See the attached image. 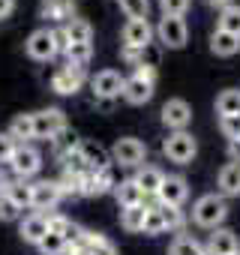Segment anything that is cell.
<instances>
[{
  "mask_svg": "<svg viewBox=\"0 0 240 255\" xmlns=\"http://www.w3.org/2000/svg\"><path fill=\"white\" fill-rule=\"evenodd\" d=\"M153 87H156V66L141 63V66L123 81V93H120V96H123L129 105H144V102H150Z\"/></svg>",
  "mask_w": 240,
  "mask_h": 255,
  "instance_id": "6da1fadb",
  "label": "cell"
},
{
  "mask_svg": "<svg viewBox=\"0 0 240 255\" xmlns=\"http://www.w3.org/2000/svg\"><path fill=\"white\" fill-rule=\"evenodd\" d=\"M225 216H228V204H225V198H222L219 192L201 195V198L192 204V222L201 225V228H213V231H216V228H222Z\"/></svg>",
  "mask_w": 240,
  "mask_h": 255,
  "instance_id": "7a4b0ae2",
  "label": "cell"
},
{
  "mask_svg": "<svg viewBox=\"0 0 240 255\" xmlns=\"http://www.w3.org/2000/svg\"><path fill=\"white\" fill-rule=\"evenodd\" d=\"M162 153H165L171 162L186 165V162L195 159V153H198V141L192 138V132H171V135L162 141Z\"/></svg>",
  "mask_w": 240,
  "mask_h": 255,
  "instance_id": "3957f363",
  "label": "cell"
},
{
  "mask_svg": "<svg viewBox=\"0 0 240 255\" xmlns=\"http://www.w3.org/2000/svg\"><path fill=\"white\" fill-rule=\"evenodd\" d=\"M9 168H12V174L18 180H27V177H33L42 168V153L33 144H18L15 153H12V159H9Z\"/></svg>",
  "mask_w": 240,
  "mask_h": 255,
  "instance_id": "277c9868",
  "label": "cell"
},
{
  "mask_svg": "<svg viewBox=\"0 0 240 255\" xmlns=\"http://www.w3.org/2000/svg\"><path fill=\"white\" fill-rule=\"evenodd\" d=\"M156 36L165 48H183L186 39H189V30H186V21L183 18H174V15H162L159 24H156Z\"/></svg>",
  "mask_w": 240,
  "mask_h": 255,
  "instance_id": "5b68a950",
  "label": "cell"
},
{
  "mask_svg": "<svg viewBox=\"0 0 240 255\" xmlns=\"http://www.w3.org/2000/svg\"><path fill=\"white\" fill-rule=\"evenodd\" d=\"M81 84H84V66H75V63H66L51 75V90L57 96H72L81 90Z\"/></svg>",
  "mask_w": 240,
  "mask_h": 255,
  "instance_id": "8992f818",
  "label": "cell"
},
{
  "mask_svg": "<svg viewBox=\"0 0 240 255\" xmlns=\"http://www.w3.org/2000/svg\"><path fill=\"white\" fill-rule=\"evenodd\" d=\"M33 129H36V138L51 141L57 132H63V129H66V114H63L60 108L36 111V114H33Z\"/></svg>",
  "mask_w": 240,
  "mask_h": 255,
  "instance_id": "52a82bcc",
  "label": "cell"
},
{
  "mask_svg": "<svg viewBox=\"0 0 240 255\" xmlns=\"http://www.w3.org/2000/svg\"><path fill=\"white\" fill-rule=\"evenodd\" d=\"M111 156H114V162H120V165L135 168V165L144 162V156H147V144L138 141V138H117Z\"/></svg>",
  "mask_w": 240,
  "mask_h": 255,
  "instance_id": "ba28073f",
  "label": "cell"
},
{
  "mask_svg": "<svg viewBox=\"0 0 240 255\" xmlns=\"http://www.w3.org/2000/svg\"><path fill=\"white\" fill-rule=\"evenodd\" d=\"M123 75L114 72V69H102L90 78V87H93V96L96 99H117L120 93H123Z\"/></svg>",
  "mask_w": 240,
  "mask_h": 255,
  "instance_id": "9c48e42d",
  "label": "cell"
},
{
  "mask_svg": "<svg viewBox=\"0 0 240 255\" xmlns=\"http://www.w3.org/2000/svg\"><path fill=\"white\" fill-rule=\"evenodd\" d=\"M162 123L171 132H186V126L192 123V108L186 99H168L162 105Z\"/></svg>",
  "mask_w": 240,
  "mask_h": 255,
  "instance_id": "30bf717a",
  "label": "cell"
},
{
  "mask_svg": "<svg viewBox=\"0 0 240 255\" xmlns=\"http://www.w3.org/2000/svg\"><path fill=\"white\" fill-rule=\"evenodd\" d=\"M153 27L147 18H129L126 27H123V45L126 48H138V51H147L150 39H153Z\"/></svg>",
  "mask_w": 240,
  "mask_h": 255,
  "instance_id": "8fae6325",
  "label": "cell"
},
{
  "mask_svg": "<svg viewBox=\"0 0 240 255\" xmlns=\"http://www.w3.org/2000/svg\"><path fill=\"white\" fill-rule=\"evenodd\" d=\"M24 48H27V54H30L33 60H51V57L57 54V48H54V33H51L48 27L33 30V33L27 36Z\"/></svg>",
  "mask_w": 240,
  "mask_h": 255,
  "instance_id": "7c38bea8",
  "label": "cell"
},
{
  "mask_svg": "<svg viewBox=\"0 0 240 255\" xmlns=\"http://www.w3.org/2000/svg\"><path fill=\"white\" fill-rule=\"evenodd\" d=\"M186 195H189L186 177H180V174H168V177L162 180L159 192H156V201H159V204H171V207H180V204L186 201Z\"/></svg>",
  "mask_w": 240,
  "mask_h": 255,
  "instance_id": "4fadbf2b",
  "label": "cell"
},
{
  "mask_svg": "<svg viewBox=\"0 0 240 255\" xmlns=\"http://www.w3.org/2000/svg\"><path fill=\"white\" fill-rule=\"evenodd\" d=\"M63 198V192H60V183L57 180H39V183H33V210L36 213H42V210H54V204Z\"/></svg>",
  "mask_w": 240,
  "mask_h": 255,
  "instance_id": "5bb4252c",
  "label": "cell"
},
{
  "mask_svg": "<svg viewBox=\"0 0 240 255\" xmlns=\"http://www.w3.org/2000/svg\"><path fill=\"white\" fill-rule=\"evenodd\" d=\"M240 252V243H237V234L228 231V228H216L207 240V255H237Z\"/></svg>",
  "mask_w": 240,
  "mask_h": 255,
  "instance_id": "9a60e30c",
  "label": "cell"
},
{
  "mask_svg": "<svg viewBox=\"0 0 240 255\" xmlns=\"http://www.w3.org/2000/svg\"><path fill=\"white\" fill-rule=\"evenodd\" d=\"M39 15L48 21H72L75 18V0H42L39 3Z\"/></svg>",
  "mask_w": 240,
  "mask_h": 255,
  "instance_id": "2e32d148",
  "label": "cell"
},
{
  "mask_svg": "<svg viewBox=\"0 0 240 255\" xmlns=\"http://www.w3.org/2000/svg\"><path fill=\"white\" fill-rule=\"evenodd\" d=\"M45 234H48V216H45V213H30V216L21 222V240H24V243L39 246Z\"/></svg>",
  "mask_w": 240,
  "mask_h": 255,
  "instance_id": "e0dca14e",
  "label": "cell"
},
{
  "mask_svg": "<svg viewBox=\"0 0 240 255\" xmlns=\"http://www.w3.org/2000/svg\"><path fill=\"white\" fill-rule=\"evenodd\" d=\"M114 195H117V204H120V207L147 204V195H144V189L135 183V177H132V180H120V183L114 186Z\"/></svg>",
  "mask_w": 240,
  "mask_h": 255,
  "instance_id": "ac0fdd59",
  "label": "cell"
},
{
  "mask_svg": "<svg viewBox=\"0 0 240 255\" xmlns=\"http://www.w3.org/2000/svg\"><path fill=\"white\" fill-rule=\"evenodd\" d=\"M216 186H219V195H222V198H237V195H240V165H237V162H228V165L219 171Z\"/></svg>",
  "mask_w": 240,
  "mask_h": 255,
  "instance_id": "d6986e66",
  "label": "cell"
},
{
  "mask_svg": "<svg viewBox=\"0 0 240 255\" xmlns=\"http://www.w3.org/2000/svg\"><path fill=\"white\" fill-rule=\"evenodd\" d=\"M210 51H213L216 57H234V54L240 51V36L225 33V30H213V36H210Z\"/></svg>",
  "mask_w": 240,
  "mask_h": 255,
  "instance_id": "ffe728a7",
  "label": "cell"
},
{
  "mask_svg": "<svg viewBox=\"0 0 240 255\" xmlns=\"http://www.w3.org/2000/svg\"><path fill=\"white\" fill-rule=\"evenodd\" d=\"M81 156H84V162H87V168L90 171H99V168H108L111 165V156H108V150L105 147H99V144H93V141H81Z\"/></svg>",
  "mask_w": 240,
  "mask_h": 255,
  "instance_id": "44dd1931",
  "label": "cell"
},
{
  "mask_svg": "<svg viewBox=\"0 0 240 255\" xmlns=\"http://www.w3.org/2000/svg\"><path fill=\"white\" fill-rule=\"evenodd\" d=\"M162 180H165V174L159 171V168H153V165H144L138 174H135V183L144 189V195L150 198H156V192H159V186H162Z\"/></svg>",
  "mask_w": 240,
  "mask_h": 255,
  "instance_id": "7402d4cb",
  "label": "cell"
},
{
  "mask_svg": "<svg viewBox=\"0 0 240 255\" xmlns=\"http://www.w3.org/2000/svg\"><path fill=\"white\" fill-rule=\"evenodd\" d=\"M144 216H147V204H135V207H120V225L126 231H141L144 228Z\"/></svg>",
  "mask_w": 240,
  "mask_h": 255,
  "instance_id": "603a6c76",
  "label": "cell"
},
{
  "mask_svg": "<svg viewBox=\"0 0 240 255\" xmlns=\"http://www.w3.org/2000/svg\"><path fill=\"white\" fill-rule=\"evenodd\" d=\"M3 192H6V195L21 207V210L33 204V186H30V183H24V180H18V177H15V180H9V183L3 186Z\"/></svg>",
  "mask_w": 240,
  "mask_h": 255,
  "instance_id": "cb8c5ba5",
  "label": "cell"
},
{
  "mask_svg": "<svg viewBox=\"0 0 240 255\" xmlns=\"http://www.w3.org/2000/svg\"><path fill=\"white\" fill-rule=\"evenodd\" d=\"M216 114L219 117H240V90H222L216 96Z\"/></svg>",
  "mask_w": 240,
  "mask_h": 255,
  "instance_id": "d4e9b609",
  "label": "cell"
},
{
  "mask_svg": "<svg viewBox=\"0 0 240 255\" xmlns=\"http://www.w3.org/2000/svg\"><path fill=\"white\" fill-rule=\"evenodd\" d=\"M9 135L21 144H27L30 138H36V129H33V114H18L9 126Z\"/></svg>",
  "mask_w": 240,
  "mask_h": 255,
  "instance_id": "484cf974",
  "label": "cell"
},
{
  "mask_svg": "<svg viewBox=\"0 0 240 255\" xmlns=\"http://www.w3.org/2000/svg\"><path fill=\"white\" fill-rule=\"evenodd\" d=\"M63 30H66V36H69L72 45H78V42H90V39H93V27H90L84 18H72V21H66Z\"/></svg>",
  "mask_w": 240,
  "mask_h": 255,
  "instance_id": "4316f807",
  "label": "cell"
},
{
  "mask_svg": "<svg viewBox=\"0 0 240 255\" xmlns=\"http://www.w3.org/2000/svg\"><path fill=\"white\" fill-rule=\"evenodd\" d=\"M84 252H87V255H117L114 243H111L108 237L96 234V231H87V240H84Z\"/></svg>",
  "mask_w": 240,
  "mask_h": 255,
  "instance_id": "83f0119b",
  "label": "cell"
},
{
  "mask_svg": "<svg viewBox=\"0 0 240 255\" xmlns=\"http://www.w3.org/2000/svg\"><path fill=\"white\" fill-rule=\"evenodd\" d=\"M216 30H225V33L240 36V6H237V3H231L228 9L219 12V18H216Z\"/></svg>",
  "mask_w": 240,
  "mask_h": 255,
  "instance_id": "f1b7e54d",
  "label": "cell"
},
{
  "mask_svg": "<svg viewBox=\"0 0 240 255\" xmlns=\"http://www.w3.org/2000/svg\"><path fill=\"white\" fill-rule=\"evenodd\" d=\"M168 255H207V246H201L192 237H177L168 249Z\"/></svg>",
  "mask_w": 240,
  "mask_h": 255,
  "instance_id": "f546056e",
  "label": "cell"
},
{
  "mask_svg": "<svg viewBox=\"0 0 240 255\" xmlns=\"http://www.w3.org/2000/svg\"><path fill=\"white\" fill-rule=\"evenodd\" d=\"M78 144H81V141H78V138H75V135L69 132V126H66L63 132H57V135L51 138V147H54V153H57L60 159H63L66 153H72V150H75Z\"/></svg>",
  "mask_w": 240,
  "mask_h": 255,
  "instance_id": "4dcf8cb0",
  "label": "cell"
},
{
  "mask_svg": "<svg viewBox=\"0 0 240 255\" xmlns=\"http://www.w3.org/2000/svg\"><path fill=\"white\" fill-rule=\"evenodd\" d=\"M159 213H162V222H165V231H180L186 225V216L180 207H171V204H159Z\"/></svg>",
  "mask_w": 240,
  "mask_h": 255,
  "instance_id": "1f68e13d",
  "label": "cell"
},
{
  "mask_svg": "<svg viewBox=\"0 0 240 255\" xmlns=\"http://www.w3.org/2000/svg\"><path fill=\"white\" fill-rule=\"evenodd\" d=\"M114 186H117V183H114V168H111V165L93 171V195H105V192L114 189Z\"/></svg>",
  "mask_w": 240,
  "mask_h": 255,
  "instance_id": "d6a6232c",
  "label": "cell"
},
{
  "mask_svg": "<svg viewBox=\"0 0 240 255\" xmlns=\"http://www.w3.org/2000/svg\"><path fill=\"white\" fill-rule=\"evenodd\" d=\"M66 57H69V63H75V66H87V63H90V57H93V45H90V42L69 45Z\"/></svg>",
  "mask_w": 240,
  "mask_h": 255,
  "instance_id": "836d02e7",
  "label": "cell"
},
{
  "mask_svg": "<svg viewBox=\"0 0 240 255\" xmlns=\"http://www.w3.org/2000/svg\"><path fill=\"white\" fill-rule=\"evenodd\" d=\"M144 234H150V237H156V234H162L165 231V222H162V213H159V204L156 207H147V216H144V228H141Z\"/></svg>",
  "mask_w": 240,
  "mask_h": 255,
  "instance_id": "e575fe53",
  "label": "cell"
},
{
  "mask_svg": "<svg viewBox=\"0 0 240 255\" xmlns=\"http://www.w3.org/2000/svg\"><path fill=\"white\" fill-rule=\"evenodd\" d=\"M39 252L42 255H66V240L60 234H45L39 243Z\"/></svg>",
  "mask_w": 240,
  "mask_h": 255,
  "instance_id": "d590c367",
  "label": "cell"
},
{
  "mask_svg": "<svg viewBox=\"0 0 240 255\" xmlns=\"http://www.w3.org/2000/svg\"><path fill=\"white\" fill-rule=\"evenodd\" d=\"M117 3L129 18H147V9H150L147 0H117Z\"/></svg>",
  "mask_w": 240,
  "mask_h": 255,
  "instance_id": "8d00e7d4",
  "label": "cell"
},
{
  "mask_svg": "<svg viewBox=\"0 0 240 255\" xmlns=\"http://www.w3.org/2000/svg\"><path fill=\"white\" fill-rule=\"evenodd\" d=\"M18 213H21V207H18L6 192H0V219H3V222H12V219H18Z\"/></svg>",
  "mask_w": 240,
  "mask_h": 255,
  "instance_id": "74e56055",
  "label": "cell"
},
{
  "mask_svg": "<svg viewBox=\"0 0 240 255\" xmlns=\"http://www.w3.org/2000/svg\"><path fill=\"white\" fill-rule=\"evenodd\" d=\"M15 147H18V141H15L9 132H0V165H9Z\"/></svg>",
  "mask_w": 240,
  "mask_h": 255,
  "instance_id": "f35d334b",
  "label": "cell"
},
{
  "mask_svg": "<svg viewBox=\"0 0 240 255\" xmlns=\"http://www.w3.org/2000/svg\"><path fill=\"white\" fill-rule=\"evenodd\" d=\"M162 6V15H174V18H183L186 9H189V0H159Z\"/></svg>",
  "mask_w": 240,
  "mask_h": 255,
  "instance_id": "ab89813d",
  "label": "cell"
},
{
  "mask_svg": "<svg viewBox=\"0 0 240 255\" xmlns=\"http://www.w3.org/2000/svg\"><path fill=\"white\" fill-rule=\"evenodd\" d=\"M219 129L228 141L240 138V117H219Z\"/></svg>",
  "mask_w": 240,
  "mask_h": 255,
  "instance_id": "60d3db41",
  "label": "cell"
},
{
  "mask_svg": "<svg viewBox=\"0 0 240 255\" xmlns=\"http://www.w3.org/2000/svg\"><path fill=\"white\" fill-rule=\"evenodd\" d=\"M69 228V219L63 216V213H54V216H48V234H60L63 237V231Z\"/></svg>",
  "mask_w": 240,
  "mask_h": 255,
  "instance_id": "b9f144b4",
  "label": "cell"
},
{
  "mask_svg": "<svg viewBox=\"0 0 240 255\" xmlns=\"http://www.w3.org/2000/svg\"><path fill=\"white\" fill-rule=\"evenodd\" d=\"M51 33H54V48H57V54H66V51H69V45H72V42H69V36H66V30H63V27H54Z\"/></svg>",
  "mask_w": 240,
  "mask_h": 255,
  "instance_id": "7bdbcfd3",
  "label": "cell"
},
{
  "mask_svg": "<svg viewBox=\"0 0 240 255\" xmlns=\"http://www.w3.org/2000/svg\"><path fill=\"white\" fill-rule=\"evenodd\" d=\"M123 60L132 63V66L138 69V66L144 63V51H138V48H126V45H123Z\"/></svg>",
  "mask_w": 240,
  "mask_h": 255,
  "instance_id": "ee69618b",
  "label": "cell"
},
{
  "mask_svg": "<svg viewBox=\"0 0 240 255\" xmlns=\"http://www.w3.org/2000/svg\"><path fill=\"white\" fill-rule=\"evenodd\" d=\"M228 156H231V162H237V165H240V138L228 141Z\"/></svg>",
  "mask_w": 240,
  "mask_h": 255,
  "instance_id": "f6af8a7d",
  "label": "cell"
},
{
  "mask_svg": "<svg viewBox=\"0 0 240 255\" xmlns=\"http://www.w3.org/2000/svg\"><path fill=\"white\" fill-rule=\"evenodd\" d=\"M15 9V0H0V18H9Z\"/></svg>",
  "mask_w": 240,
  "mask_h": 255,
  "instance_id": "bcb514c9",
  "label": "cell"
},
{
  "mask_svg": "<svg viewBox=\"0 0 240 255\" xmlns=\"http://www.w3.org/2000/svg\"><path fill=\"white\" fill-rule=\"evenodd\" d=\"M207 3H210L213 9H219V12H222V9H228V6L234 3V0H207Z\"/></svg>",
  "mask_w": 240,
  "mask_h": 255,
  "instance_id": "7dc6e473",
  "label": "cell"
},
{
  "mask_svg": "<svg viewBox=\"0 0 240 255\" xmlns=\"http://www.w3.org/2000/svg\"><path fill=\"white\" fill-rule=\"evenodd\" d=\"M66 255H87L84 249H66Z\"/></svg>",
  "mask_w": 240,
  "mask_h": 255,
  "instance_id": "c3c4849f",
  "label": "cell"
},
{
  "mask_svg": "<svg viewBox=\"0 0 240 255\" xmlns=\"http://www.w3.org/2000/svg\"><path fill=\"white\" fill-rule=\"evenodd\" d=\"M237 255H240V252H237Z\"/></svg>",
  "mask_w": 240,
  "mask_h": 255,
  "instance_id": "681fc988",
  "label": "cell"
}]
</instances>
